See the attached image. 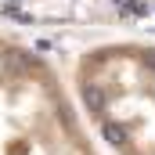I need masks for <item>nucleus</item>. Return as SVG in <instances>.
Returning a JSON list of instances; mask_svg holds the SVG:
<instances>
[{"mask_svg": "<svg viewBox=\"0 0 155 155\" xmlns=\"http://www.w3.org/2000/svg\"><path fill=\"white\" fill-rule=\"evenodd\" d=\"M0 155H105L54 61L4 29Z\"/></svg>", "mask_w": 155, "mask_h": 155, "instance_id": "nucleus-1", "label": "nucleus"}, {"mask_svg": "<svg viewBox=\"0 0 155 155\" xmlns=\"http://www.w3.org/2000/svg\"><path fill=\"white\" fill-rule=\"evenodd\" d=\"M72 97L112 155H155V40H101L72 65Z\"/></svg>", "mask_w": 155, "mask_h": 155, "instance_id": "nucleus-2", "label": "nucleus"}, {"mask_svg": "<svg viewBox=\"0 0 155 155\" xmlns=\"http://www.w3.org/2000/svg\"><path fill=\"white\" fill-rule=\"evenodd\" d=\"M0 22L58 29H155V0H0Z\"/></svg>", "mask_w": 155, "mask_h": 155, "instance_id": "nucleus-3", "label": "nucleus"}]
</instances>
